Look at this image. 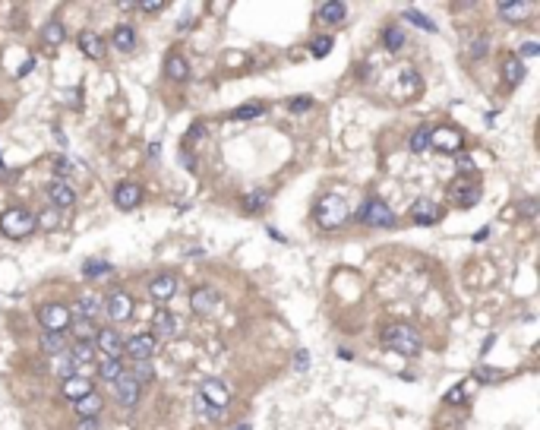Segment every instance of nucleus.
<instances>
[{"instance_id": "c03bdc74", "label": "nucleus", "mask_w": 540, "mask_h": 430, "mask_svg": "<svg viewBox=\"0 0 540 430\" xmlns=\"http://www.w3.org/2000/svg\"><path fill=\"white\" fill-rule=\"evenodd\" d=\"M455 158H459V168H461V171H467V174H474V171H477V168H474V158H471V155H465V152H459V155H455Z\"/></svg>"}, {"instance_id": "20e7f679", "label": "nucleus", "mask_w": 540, "mask_h": 430, "mask_svg": "<svg viewBox=\"0 0 540 430\" xmlns=\"http://www.w3.org/2000/svg\"><path fill=\"white\" fill-rule=\"evenodd\" d=\"M0 231L7 234V238H13V240L29 238V234L35 231V215L23 206L7 209V212L0 215Z\"/></svg>"}, {"instance_id": "a19ab883", "label": "nucleus", "mask_w": 540, "mask_h": 430, "mask_svg": "<svg viewBox=\"0 0 540 430\" xmlns=\"http://www.w3.org/2000/svg\"><path fill=\"white\" fill-rule=\"evenodd\" d=\"M310 51H313V58H326L329 51H332V38H329V35H322V38H316V42L310 45Z\"/></svg>"}, {"instance_id": "4d7b16f0", "label": "nucleus", "mask_w": 540, "mask_h": 430, "mask_svg": "<svg viewBox=\"0 0 540 430\" xmlns=\"http://www.w3.org/2000/svg\"><path fill=\"white\" fill-rule=\"evenodd\" d=\"M297 367H300V370L307 367V351H300V355H297Z\"/></svg>"}, {"instance_id": "6ab92c4d", "label": "nucleus", "mask_w": 540, "mask_h": 430, "mask_svg": "<svg viewBox=\"0 0 540 430\" xmlns=\"http://www.w3.org/2000/svg\"><path fill=\"white\" fill-rule=\"evenodd\" d=\"M101 408H105V399H101L95 389H92L89 396H82L79 402H73V412L79 414V421H95V414H99Z\"/></svg>"}, {"instance_id": "f257e3e1", "label": "nucleus", "mask_w": 540, "mask_h": 430, "mask_svg": "<svg viewBox=\"0 0 540 430\" xmlns=\"http://www.w3.org/2000/svg\"><path fill=\"white\" fill-rule=\"evenodd\" d=\"M379 339H383V345L389 348V351H395V355H401V357H414L424 351L420 332L414 329V326H408V322H389Z\"/></svg>"}, {"instance_id": "79ce46f5", "label": "nucleus", "mask_w": 540, "mask_h": 430, "mask_svg": "<svg viewBox=\"0 0 540 430\" xmlns=\"http://www.w3.org/2000/svg\"><path fill=\"white\" fill-rule=\"evenodd\" d=\"M287 108H291L294 114H303V111H310V108H313V99H307V95H297V99L291 101Z\"/></svg>"}, {"instance_id": "7c9ffc66", "label": "nucleus", "mask_w": 540, "mask_h": 430, "mask_svg": "<svg viewBox=\"0 0 540 430\" xmlns=\"http://www.w3.org/2000/svg\"><path fill=\"white\" fill-rule=\"evenodd\" d=\"M266 206H269V193H266V190H250L244 197V212H250V215L262 212Z\"/></svg>"}, {"instance_id": "2eb2a0df", "label": "nucleus", "mask_w": 540, "mask_h": 430, "mask_svg": "<svg viewBox=\"0 0 540 430\" xmlns=\"http://www.w3.org/2000/svg\"><path fill=\"white\" fill-rule=\"evenodd\" d=\"M114 203L117 209H123V212H130V209H136L142 203V190H140V184H133V181H120L114 187Z\"/></svg>"}, {"instance_id": "ddd939ff", "label": "nucleus", "mask_w": 540, "mask_h": 430, "mask_svg": "<svg viewBox=\"0 0 540 430\" xmlns=\"http://www.w3.org/2000/svg\"><path fill=\"white\" fill-rule=\"evenodd\" d=\"M95 351H101L105 357H111V361H120L123 357V339L117 329H99V336H95Z\"/></svg>"}, {"instance_id": "5fc2aeb1", "label": "nucleus", "mask_w": 540, "mask_h": 430, "mask_svg": "<svg viewBox=\"0 0 540 430\" xmlns=\"http://www.w3.org/2000/svg\"><path fill=\"white\" fill-rule=\"evenodd\" d=\"M95 427H99L95 421H79V430H95Z\"/></svg>"}, {"instance_id": "de8ad7c7", "label": "nucleus", "mask_w": 540, "mask_h": 430, "mask_svg": "<svg viewBox=\"0 0 540 430\" xmlns=\"http://www.w3.org/2000/svg\"><path fill=\"white\" fill-rule=\"evenodd\" d=\"M483 54H487V38H477L474 42V48H471V58H483Z\"/></svg>"}, {"instance_id": "4be33fe9", "label": "nucleus", "mask_w": 540, "mask_h": 430, "mask_svg": "<svg viewBox=\"0 0 540 430\" xmlns=\"http://www.w3.org/2000/svg\"><path fill=\"white\" fill-rule=\"evenodd\" d=\"M92 361H95V345H92V342H76L73 351H70V367L79 373V370H86Z\"/></svg>"}, {"instance_id": "37998d69", "label": "nucleus", "mask_w": 540, "mask_h": 430, "mask_svg": "<svg viewBox=\"0 0 540 430\" xmlns=\"http://www.w3.org/2000/svg\"><path fill=\"white\" fill-rule=\"evenodd\" d=\"M537 54H540V45L537 42H524L522 48H518V60H522V58H537Z\"/></svg>"}, {"instance_id": "39448f33", "label": "nucleus", "mask_w": 540, "mask_h": 430, "mask_svg": "<svg viewBox=\"0 0 540 430\" xmlns=\"http://www.w3.org/2000/svg\"><path fill=\"white\" fill-rule=\"evenodd\" d=\"M70 320H73V314H70V307L66 304H57V301H48V304L38 307V322L44 332H66L70 329Z\"/></svg>"}, {"instance_id": "473e14b6", "label": "nucleus", "mask_w": 540, "mask_h": 430, "mask_svg": "<svg viewBox=\"0 0 540 430\" xmlns=\"http://www.w3.org/2000/svg\"><path fill=\"white\" fill-rule=\"evenodd\" d=\"M107 273H111V263H107V260L92 257L82 263V275H86V279H101V275H107Z\"/></svg>"}, {"instance_id": "dca6fc26", "label": "nucleus", "mask_w": 540, "mask_h": 430, "mask_svg": "<svg viewBox=\"0 0 540 430\" xmlns=\"http://www.w3.org/2000/svg\"><path fill=\"white\" fill-rule=\"evenodd\" d=\"M89 392H92V380L82 377V373H73V377H66V380L60 383V396H64L66 402H79V399L89 396Z\"/></svg>"}, {"instance_id": "864d4df0", "label": "nucleus", "mask_w": 540, "mask_h": 430, "mask_svg": "<svg viewBox=\"0 0 540 430\" xmlns=\"http://www.w3.org/2000/svg\"><path fill=\"white\" fill-rule=\"evenodd\" d=\"M32 66H35V60H25V64H23V66H19V73H16V76H19V79H23V76H25V73H29V70H32Z\"/></svg>"}, {"instance_id": "9b49d317", "label": "nucleus", "mask_w": 540, "mask_h": 430, "mask_svg": "<svg viewBox=\"0 0 540 430\" xmlns=\"http://www.w3.org/2000/svg\"><path fill=\"white\" fill-rule=\"evenodd\" d=\"M461 146H465V140H461V133L455 130V127H439V130L433 127V136H430V149H436V152H452V155H459Z\"/></svg>"}, {"instance_id": "4468645a", "label": "nucleus", "mask_w": 540, "mask_h": 430, "mask_svg": "<svg viewBox=\"0 0 540 430\" xmlns=\"http://www.w3.org/2000/svg\"><path fill=\"white\" fill-rule=\"evenodd\" d=\"M174 291H177V275H171V273H158L155 279L149 281V298L155 301V304L171 301Z\"/></svg>"}, {"instance_id": "423d86ee", "label": "nucleus", "mask_w": 540, "mask_h": 430, "mask_svg": "<svg viewBox=\"0 0 540 430\" xmlns=\"http://www.w3.org/2000/svg\"><path fill=\"white\" fill-rule=\"evenodd\" d=\"M158 351V339L152 332H136L133 339L123 342V355H130L133 361H152Z\"/></svg>"}, {"instance_id": "58836bf2", "label": "nucleus", "mask_w": 540, "mask_h": 430, "mask_svg": "<svg viewBox=\"0 0 540 430\" xmlns=\"http://www.w3.org/2000/svg\"><path fill=\"white\" fill-rule=\"evenodd\" d=\"M262 111H266V105H240L234 111V121H253V117H262Z\"/></svg>"}, {"instance_id": "f3484780", "label": "nucleus", "mask_w": 540, "mask_h": 430, "mask_svg": "<svg viewBox=\"0 0 540 430\" xmlns=\"http://www.w3.org/2000/svg\"><path fill=\"white\" fill-rule=\"evenodd\" d=\"M215 307H218V294L212 288H196L190 294V310L196 316H212Z\"/></svg>"}, {"instance_id": "2f4dec72", "label": "nucleus", "mask_w": 540, "mask_h": 430, "mask_svg": "<svg viewBox=\"0 0 540 430\" xmlns=\"http://www.w3.org/2000/svg\"><path fill=\"white\" fill-rule=\"evenodd\" d=\"M383 45L389 51H401V48H404V29H401V25H385V29H383Z\"/></svg>"}, {"instance_id": "c85d7f7f", "label": "nucleus", "mask_w": 540, "mask_h": 430, "mask_svg": "<svg viewBox=\"0 0 540 430\" xmlns=\"http://www.w3.org/2000/svg\"><path fill=\"white\" fill-rule=\"evenodd\" d=\"M41 348L48 351V355H64L66 351V336L64 332H41Z\"/></svg>"}, {"instance_id": "7ed1b4c3", "label": "nucleus", "mask_w": 540, "mask_h": 430, "mask_svg": "<svg viewBox=\"0 0 540 430\" xmlns=\"http://www.w3.org/2000/svg\"><path fill=\"white\" fill-rule=\"evenodd\" d=\"M357 218L360 225H367V228H395V212L389 206H385L379 197H367L363 203H360L357 209Z\"/></svg>"}, {"instance_id": "72a5a7b5", "label": "nucleus", "mask_w": 540, "mask_h": 430, "mask_svg": "<svg viewBox=\"0 0 540 430\" xmlns=\"http://www.w3.org/2000/svg\"><path fill=\"white\" fill-rule=\"evenodd\" d=\"M101 310V301L95 298V294H86V298H79V304H76V314L82 316V320H95Z\"/></svg>"}, {"instance_id": "412c9836", "label": "nucleus", "mask_w": 540, "mask_h": 430, "mask_svg": "<svg viewBox=\"0 0 540 430\" xmlns=\"http://www.w3.org/2000/svg\"><path fill=\"white\" fill-rule=\"evenodd\" d=\"M79 51H82V58H89V60H101L105 58V42H101V35H95V32H79Z\"/></svg>"}, {"instance_id": "aec40b11", "label": "nucleus", "mask_w": 540, "mask_h": 430, "mask_svg": "<svg viewBox=\"0 0 540 430\" xmlns=\"http://www.w3.org/2000/svg\"><path fill=\"white\" fill-rule=\"evenodd\" d=\"M48 199H51V206H54V209H70L76 203V190L70 187V184H64V181H54L48 187Z\"/></svg>"}, {"instance_id": "1a4fd4ad", "label": "nucleus", "mask_w": 540, "mask_h": 430, "mask_svg": "<svg viewBox=\"0 0 540 430\" xmlns=\"http://www.w3.org/2000/svg\"><path fill=\"white\" fill-rule=\"evenodd\" d=\"M105 314H107V320H114V322H123V320H130L133 316V298L127 294V291H111L105 298Z\"/></svg>"}, {"instance_id": "5701e85b", "label": "nucleus", "mask_w": 540, "mask_h": 430, "mask_svg": "<svg viewBox=\"0 0 540 430\" xmlns=\"http://www.w3.org/2000/svg\"><path fill=\"white\" fill-rule=\"evenodd\" d=\"M164 76H168V79H174V83H183V79H190L187 58H180V54H168V60H164Z\"/></svg>"}, {"instance_id": "8fccbe9b", "label": "nucleus", "mask_w": 540, "mask_h": 430, "mask_svg": "<svg viewBox=\"0 0 540 430\" xmlns=\"http://www.w3.org/2000/svg\"><path fill=\"white\" fill-rule=\"evenodd\" d=\"M180 162H183L190 171H196V158H193V152H180Z\"/></svg>"}, {"instance_id": "ea45409f", "label": "nucleus", "mask_w": 540, "mask_h": 430, "mask_svg": "<svg viewBox=\"0 0 540 430\" xmlns=\"http://www.w3.org/2000/svg\"><path fill=\"white\" fill-rule=\"evenodd\" d=\"M133 377L140 380V386L146 380H152V377H155V373H152V361H133Z\"/></svg>"}, {"instance_id": "4c0bfd02", "label": "nucleus", "mask_w": 540, "mask_h": 430, "mask_svg": "<svg viewBox=\"0 0 540 430\" xmlns=\"http://www.w3.org/2000/svg\"><path fill=\"white\" fill-rule=\"evenodd\" d=\"M404 19H408V23H414L417 29H424V32H436L433 19H426L424 13H417V10H404Z\"/></svg>"}, {"instance_id": "3c124183", "label": "nucleus", "mask_w": 540, "mask_h": 430, "mask_svg": "<svg viewBox=\"0 0 540 430\" xmlns=\"http://www.w3.org/2000/svg\"><path fill=\"white\" fill-rule=\"evenodd\" d=\"M522 215H528V218H531V215H537V199H528V203L522 206Z\"/></svg>"}, {"instance_id": "a211bd4d", "label": "nucleus", "mask_w": 540, "mask_h": 430, "mask_svg": "<svg viewBox=\"0 0 540 430\" xmlns=\"http://www.w3.org/2000/svg\"><path fill=\"white\" fill-rule=\"evenodd\" d=\"M155 329H152V336L155 339H162V342H171V339H177L180 336V320L174 314H168V310H162V314L155 316V322H152Z\"/></svg>"}, {"instance_id": "f03ea898", "label": "nucleus", "mask_w": 540, "mask_h": 430, "mask_svg": "<svg viewBox=\"0 0 540 430\" xmlns=\"http://www.w3.org/2000/svg\"><path fill=\"white\" fill-rule=\"evenodd\" d=\"M313 218H316L320 228L335 231V228H342V225L348 222V203H344L342 197H335V193H326V197L316 199V206H313Z\"/></svg>"}, {"instance_id": "393cba45", "label": "nucleus", "mask_w": 540, "mask_h": 430, "mask_svg": "<svg viewBox=\"0 0 540 430\" xmlns=\"http://www.w3.org/2000/svg\"><path fill=\"white\" fill-rule=\"evenodd\" d=\"M430 136H433V124H420L417 130L411 133V140H408L411 152H414V155H424V152H430Z\"/></svg>"}, {"instance_id": "09e8293b", "label": "nucleus", "mask_w": 540, "mask_h": 430, "mask_svg": "<svg viewBox=\"0 0 540 430\" xmlns=\"http://www.w3.org/2000/svg\"><path fill=\"white\" fill-rule=\"evenodd\" d=\"M461 396H465V386H455V389L449 392V396H446V402H449V405H459V399H461Z\"/></svg>"}, {"instance_id": "bb28decb", "label": "nucleus", "mask_w": 540, "mask_h": 430, "mask_svg": "<svg viewBox=\"0 0 540 430\" xmlns=\"http://www.w3.org/2000/svg\"><path fill=\"white\" fill-rule=\"evenodd\" d=\"M531 10H534L531 0H515V3H500V16L509 19V23H518V19H524Z\"/></svg>"}, {"instance_id": "0eeeda50", "label": "nucleus", "mask_w": 540, "mask_h": 430, "mask_svg": "<svg viewBox=\"0 0 540 430\" xmlns=\"http://www.w3.org/2000/svg\"><path fill=\"white\" fill-rule=\"evenodd\" d=\"M480 184L474 181V177H467V181H455L452 184V190H449V199L455 203L459 209H471L480 203Z\"/></svg>"}, {"instance_id": "cd10ccee", "label": "nucleus", "mask_w": 540, "mask_h": 430, "mask_svg": "<svg viewBox=\"0 0 540 430\" xmlns=\"http://www.w3.org/2000/svg\"><path fill=\"white\" fill-rule=\"evenodd\" d=\"M524 64L518 58H506V64H502V79H506V86H522L524 83Z\"/></svg>"}, {"instance_id": "f704fd0d", "label": "nucleus", "mask_w": 540, "mask_h": 430, "mask_svg": "<svg viewBox=\"0 0 540 430\" xmlns=\"http://www.w3.org/2000/svg\"><path fill=\"white\" fill-rule=\"evenodd\" d=\"M41 42L51 45V48H57V45L64 42V25H60L57 19H51V23L41 29Z\"/></svg>"}, {"instance_id": "13d9d810", "label": "nucleus", "mask_w": 540, "mask_h": 430, "mask_svg": "<svg viewBox=\"0 0 540 430\" xmlns=\"http://www.w3.org/2000/svg\"><path fill=\"white\" fill-rule=\"evenodd\" d=\"M231 430H253L250 424H237V427H231Z\"/></svg>"}, {"instance_id": "6e6d98bb", "label": "nucleus", "mask_w": 540, "mask_h": 430, "mask_svg": "<svg viewBox=\"0 0 540 430\" xmlns=\"http://www.w3.org/2000/svg\"><path fill=\"white\" fill-rule=\"evenodd\" d=\"M493 342H496V336H487V339H483V351H490Z\"/></svg>"}, {"instance_id": "a878e982", "label": "nucleus", "mask_w": 540, "mask_h": 430, "mask_svg": "<svg viewBox=\"0 0 540 430\" xmlns=\"http://www.w3.org/2000/svg\"><path fill=\"white\" fill-rule=\"evenodd\" d=\"M111 42H114L117 51L130 54V51L136 48V29H133V25H117L114 35H111Z\"/></svg>"}, {"instance_id": "b1692460", "label": "nucleus", "mask_w": 540, "mask_h": 430, "mask_svg": "<svg viewBox=\"0 0 540 430\" xmlns=\"http://www.w3.org/2000/svg\"><path fill=\"white\" fill-rule=\"evenodd\" d=\"M344 13H348V7L344 3H338V0H329V3H320V10H316V19L326 25H338L344 19Z\"/></svg>"}, {"instance_id": "603ef678", "label": "nucleus", "mask_w": 540, "mask_h": 430, "mask_svg": "<svg viewBox=\"0 0 540 430\" xmlns=\"http://www.w3.org/2000/svg\"><path fill=\"white\" fill-rule=\"evenodd\" d=\"M158 152H162V142H149V158H158Z\"/></svg>"}, {"instance_id": "a18cd8bd", "label": "nucleus", "mask_w": 540, "mask_h": 430, "mask_svg": "<svg viewBox=\"0 0 540 430\" xmlns=\"http://www.w3.org/2000/svg\"><path fill=\"white\" fill-rule=\"evenodd\" d=\"M477 377H480V380H500L502 370H493V367H490V370H487V367H477Z\"/></svg>"}, {"instance_id": "9d476101", "label": "nucleus", "mask_w": 540, "mask_h": 430, "mask_svg": "<svg viewBox=\"0 0 540 430\" xmlns=\"http://www.w3.org/2000/svg\"><path fill=\"white\" fill-rule=\"evenodd\" d=\"M111 386H114V399L120 402L123 408H133L136 402H140V389H142V386H140V380H136L133 373L123 370L120 377H117V380L111 383Z\"/></svg>"}, {"instance_id": "6e6552de", "label": "nucleus", "mask_w": 540, "mask_h": 430, "mask_svg": "<svg viewBox=\"0 0 540 430\" xmlns=\"http://www.w3.org/2000/svg\"><path fill=\"white\" fill-rule=\"evenodd\" d=\"M199 402L209 408H218V412H224L231 402V392L228 386L221 380H203V386H199Z\"/></svg>"}, {"instance_id": "c756f323", "label": "nucleus", "mask_w": 540, "mask_h": 430, "mask_svg": "<svg viewBox=\"0 0 540 430\" xmlns=\"http://www.w3.org/2000/svg\"><path fill=\"white\" fill-rule=\"evenodd\" d=\"M70 329H73V336H76L79 342H92L95 336H99V329H95V322H92V320H82V316L70 320Z\"/></svg>"}, {"instance_id": "e433bc0d", "label": "nucleus", "mask_w": 540, "mask_h": 430, "mask_svg": "<svg viewBox=\"0 0 540 430\" xmlns=\"http://www.w3.org/2000/svg\"><path fill=\"white\" fill-rule=\"evenodd\" d=\"M420 89V76L414 73V70H404L398 79V95H411V92Z\"/></svg>"}, {"instance_id": "f8f14e48", "label": "nucleus", "mask_w": 540, "mask_h": 430, "mask_svg": "<svg viewBox=\"0 0 540 430\" xmlns=\"http://www.w3.org/2000/svg\"><path fill=\"white\" fill-rule=\"evenodd\" d=\"M408 215H411V222L414 225L430 228V225H436L442 218V209H439V203H433V199H417V203L408 209Z\"/></svg>"}, {"instance_id": "c9c22d12", "label": "nucleus", "mask_w": 540, "mask_h": 430, "mask_svg": "<svg viewBox=\"0 0 540 430\" xmlns=\"http://www.w3.org/2000/svg\"><path fill=\"white\" fill-rule=\"evenodd\" d=\"M120 373H123V364H120V361H111V357H105V361L99 364V377H101L105 383H114L117 377H120Z\"/></svg>"}, {"instance_id": "49530a36", "label": "nucleus", "mask_w": 540, "mask_h": 430, "mask_svg": "<svg viewBox=\"0 0 540 430\" xmlns=\"http://www.w3.org/2000/svg\"><path fill=\"white\" fill-rule=\"evenodd\" d=\"M136 7H140L142 13H162L164 3H162V0H152V3H136Z\"/></svg>"}]
</instances>
